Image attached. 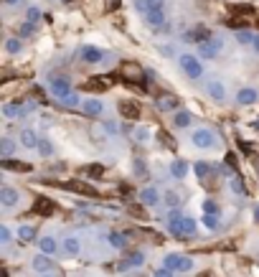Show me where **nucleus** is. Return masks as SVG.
<instances>
[{"label":"nucleus","instance_id":"7c9ffc66","mask_svg":"<svg viewBox=\"0 0 259 277\" xmlns=\"http://www.w3.org/2000/svg\"><path fill=\"white\" fill-rule=\"evenodd\" d=\"M196 176H198V178H201V181H206V178H208V176H211V165H208V163H206V160H198V163H196Z\"/></svg>","mask_w":259,"mask_h":277},{"label":"nucleus","instance_id":"8fccbe9b","mask_svg":"<svg viewBox=\"0 0 259 277\" xmlns=\"http://www.w3.org/2000/svg\"><path fill=\"white\" fill-rule=\"evenodd\" d=\"M104 130H107V133H117V125H115V122H104Z\"/></svg>","mask_w":259,"mask_h":277},{"label":"nucleus","instance_id":"aec40b11","mask_svg":"<svg viewBox=\"0 0 259 277\" xmlns=\"http://www.w3.org/2000/svg\"><path fill=\"white\" fill-rule=\"evenodd\" d=\"M38 142H41V138L36 135V130H31V127L20 130V145H23V147L33 150V147H38Z\"/></svg>","mask_w":259,"mask_h":277},{"label":"nucleus","instance_id":"f03ea898","mask_svg":"<svg viewBox=\"0 0 259 277\" xmlns=\"http://www.w3.org/2000/svg\"><path fill=\"white\" fill-rule=\"evenodd\" d=\"M178 61H181V69L186 71L188 79H201V76H203V64H201L198 56H193V54H183V56H178Z\"/></svg>","mask_w":259,"mask_h":277},{"label":"nucleus","instance_id":"f257e3e1","mask_svg":"<svg viewBox=\"0 0 259 277\" xmlns=\"http://www.w3.org/2000/svg\"><path fill=\"white\" fill-rule=\"evenodd\" d=\"M163 267H168V270H173V272H191V270H193V260H191V257H183V254H178V252H170V254H165Z\"/></svg>","mask_w":259,"mask_h":277},{"label":"nucleus","instance_id":"f704fd0d","mask_svg":"<svg viewBox=\"0 0 259 277\" xmlns=\"http://www.w3.org/2000/svg\"><path fill=\"white\" fill-rule=\"evenodd\" d=\"M18 239L20 242H33L36 239V229L33 226H20L18 229Z\"/></svg>","mask_w":259,"mask_h":277},{"label":"nucleus","instance_id":"b1692460","mask_svg":"<svg viewBox=\"0 0 259 277\" xmlns=\"http://www.w3.org/2000/svg\"><path fill=\"white\" fill-rule=\"evenodd\" d=\"M107 87H110V84H107L102 76H92L89 81H84V84H81V89H84V92H104Z\"/></svg>","mask_w":259,"mask_h":277},{"label":"nucleus","instance_id":"f3484780","mask_svg":"<svg viewBox=\"0 0 259 277\" xmlns=\"http://www.w3.org/2000/svg\"><path fill=\"white\" fill-rule=\"evenodd\" d=\"M81 252V242L76 239V237H66L64 242H61V254L66 257H76Z\"/></svg>","mask_w":259,"mask_h":277},{"label":"nucleus","instance_id":"9d476101","mask_svg":"<svg viewBox=\"0 0 259 277\" xmlns=\"http://www.w3.org/2000/svg\"><path fill=\"white\" fill-rule=\"evenodd\" d=\"M31 267L36 270V272H41V275H46V272H51L54 270V262H51V254H44V252H38L33 260H31Z\"/></svg>","mask_w":259,"mask_h":277},{"label":"nucleus","instance_id":"37998d69","mask_svg":"<svg viewBox=\"0 0 259 277\" xmlns=\"http://www.w3.org/2000/svg\"><path fill=\"white\" fill-rule=\"evenodd\" d=\"M229 10H231V13H242V15H249L254 8H252V5H229Z\"/></svg>","mask_w":259,"mask_h":277},{"label":"nucleus","instance_id":"a18cd8bd","mask_svg":"<svg viewBox=\"0 0 259 277\" xmlns=\"http://www.w3.org/2000/svg\"><path fill=\"white\" fill-rule=\"evenodd\" d=\"M0 242H3V244H10V229H8L5 224L0 226Z\"/></svg>","mask_w":259,"mask_h":277},{"label":"nucleus","instance_id":"5701e85b","mask_svg":"<svg viewBox=\"0 0 259 277\" xmlns=\"http://www.w3.org/2000/svg\"><path fill=\"white\" fill-rule=\"evenodd\" d=\"M188 171H191V168H188L186 160H173V163H170V176H173L176 181H183V178L188 176Z\"/></svg>","mask_w":259,"mask_h":277},{"label":"nucleus","instance_id":"5fc2aeb1","mask_svg":"<svg viewBox=\"0 0 259 277\" xmlns=\"http://www.w3.org/2000/svg\"><path fill=\"white\" fill-rule=\"evenodd\" d=\"M41 277H54V275H49V272H46V275H41Z\"/></svg>","mask_w":259,"mask_h":277},{"label":"nucleus","instance_id":"a211bd4d","mask_svg":"<svg viewBox=\"0 0 259 277\" xmlns=\"http://www.w3.org/2000/svg\"><path fill=\"white\" fill-rule=\"evenodd\" d=\"M135 8L145 15L150 10H163L165 8V0H135Z\"/></svg>","mask_w":259,"mask_h":277},{"label":"nucleus","instance_id":"4be33fe9","mask_svg":"<svg viewBox=\"0 0 259 277\" xmlns=\"http://www.w3.org/2000/svg\"><path fill=\"white\" fill-rule=\"evenodd\" d=\"M191 122H193V115H191V112H186V110H178V112H176V117H173V127H178V130L191 127Z\"/></svg>","mask_w":259,"mask_h":277},{"label":"nucleus","instance_id":"603ef678","mask_svg":"<svg viewBox=\"0 0 259 277\" xmlns=\"http://www.w3.org/2000/svg\"><path fill=\"white\" fill-rule=\"evenodd\" d=\"M5 5H15V3H20V0H3Z\"/></svg>","mask_w":259,"mask_h":277},{"label":"nucleus","instance_id":"4468645a","mask_svg":"<svg viewBox=\"0 0 259 277\" xmlns=\"http://www.w3.org/2000/svg\"><path fill=\"white\" fill-rule=\"evenodd\" d=\"M81 112L89 115V117H102L104 104H102V99H84L81 102Z\"/></svg>","mask_w":259,"mask_h":277},{"label":"nucleus","instance_id":"bb28decb","mask_svg":"<svg viewBox=\"0 0 259 277\" xmlns=\"http://www.w3.org/2000/svg\"><path fill=\"white\" fill-rule=\"evenodd\" d=\"M211 38V31L208 28H203V26H196L193 31L188 33V38L186 41H196V44H203V41H208Z\"/></svg>","mask_w":259,"mask_h":277},{"label":"nucleus","instance_id":"dca6fc26","mask_svg":"<svg viewBox=\"0 0 259 277\" xmlns=\"http://www.w3.org/2000/svg\"><path fill=\"white\" fill-rule=\"evenodd\" d=\"M140 201H142L145 206H158V204H160V191H158L155 186H147V188L140 191Z\"/></svg>","mask_w":259,"mask_h":277},{"label":"nucleus","instance_id":"39448f33","mask_svg":"<svg viewBox=\"0 0 259 277\" xmlns=\"http://www.w3.org/2000/svg\"><path fill=\"white\" fill-rule=\"evenodd\" d=\"M33 110V104H20V102H5L3 104V115L8 117V120H20V117H26V112H31Z\"/></svg>","mask_w":259,"mask_h":277},{"label":"nucleus","instance_id":"7ed1b4c3","mask_svg":"<svg viewBox=\"0 0 259 277\" xmlns=\"http://www.w3.org/2000/svg\"><path fill=\"white\" fill-rule=\"evenodd\" d=\"M191 142H193L196 147H201V150H211V147H216V135L208 127H198L191 135Z\"/></svg>","mask_w":259,"mask_h":277},{"label":"nucleus","instance_id":"4c0bfd02","mask_svg":"<svg viewBox=\"0 0 259 277\" xmlns=\"http://www.w3.org/2000/svg\"><path fill=\"white\" fill-rule=\"evenodd\" d=\"M110 244H112L115 249H122V247L127 244V242H125V234H120V231H112V234H110Z\"/></svg>","mask_w":259,"mask_h":277},{"label":"nucleus","instance_id":"9b49d317","mask_svg":"<svg viewBox=\"0 0 259 277\" xmlns=\"http://www.w3.org/2000/svg\"><path fill=\"white\" fill-rule=\"evenodd\" d=\"M51 92L61 99L66 94H71V81L66 76H51Z\"/></svg>","mask_w":259,"mask_h":277},{"label":"nucleus","instance_id":"de8ad7c7","mask_svg":"<svg viewBox=\"0 0 259 277\" xmlns=\"http://www.w3.org/2000/svg\"><path fill=\"white\" fill-rule=\"evenodd\" d=\"M173 275H176L173 270H168V267H158V270H155V275H153V277H173Z\"/></svg>","mask_w":259,"mask_h":277},{"label":"nucleus","instance_id":"3c124183","mask_svg":"<svg viewBox=\"0 0 259 277\" xmlns=\"http://www.w3.org/2000/svg\"><path fill=\"white\" fill-rule=\"evenodd\" d=\"M252 49H254V51H257V54H259V36H257V38H254V44H252Z\"/></svg>","mask_w":259,"mask_h":277},{"label":"nucleus","instance_id":"c9c22d12","mask_svg":"<svg viewBox=\"0 0 259 277\" xmlns=\"http://www.w3.org/2000/svg\"><path fill=\"white\" fill-rule=\"evenodd\" d=\"M13 150H15V142H13V140H10V138L0 140V155H3V158H10V153H13Z\"/></svg>","mask_w":259,"mask_h":277},{"label":"nucleus","instance_id":"864d4df0","mask_svg":"<svg viewBox=\"0 0 259 277\" xmlns=\"http://www.w3.org/2000/svg\"><path fill=\"white\" fill-rule=\"evenodd\" d=\"M254 221H257V224H259V206L254 208Z\"/></svg>","mask_w":259,"mask_h":277},{"label":"nucleus","instance_id":"20e7f679","mask_svg":"<svg viewBox=\"0 0 259 277\" xmlns=\"http://www.w3.org/2000/svg\"><path fill=\"white\" fill-rule=\"evenodd\" d=\"M117 110H120L122 120H130V122H137L140 120V104L135 99H120Z\"/></svg>","mask_w":259,"mask_h":277},{"label":"nucleus","instance_id":"2f4dec72","mask_svg":"<svg viewBox=\"0 0 259 277\" xmlns=\"http://www.w3.org/2000/svg\"><path fill=\"white\" fill-rule=\"evenodd\" d=\"M36 150L41 153V158H51V155H54V145H51V140H46V138H41V142H38Z\"/></svg>","mask_w":259,"mask_h":277},{"label":"nucleus","instance_id":"473e14b6","mask_svg":"<svg viewBox=\"0 0 259 277\" xmlns=\"http://www.w3.org/2000/svg\"><path fill=\"white\" fill-rule=\"evenodd\" d=\"M23 44L20 38H5V54H20Z\"/></svg>","mask_w":259,"mask_h":277},{"label":"nucleus","instance_id":"09e8293b","mask_svg":"<svg viewBox=\"0 0 259 277\" xmlns=\"http://www.w3.org/2000/svg\"><path fill=\"white\" fill-rule=\"evenodd\" d=\"M28 33H33V23H23L20 26V36H28Z\"/></svg>","mask_w":259,"mask_h":277},{"label":"nucleus","instance_id":"f8f14e48","mask_svg":"<svg viewBox=\"0 0 259 277\" xmlns=\"http://www.w3.org/2000/svg\"><path fill=\"white\" fill-rule=\"evenodd\" d=\"M18 201H20V194L15 188H10V186L0 188V204H3V208H13Z\"/></svg>","mask_w":259,"mask_h":277},{"label":"nucleus","instance_id":"e433bc0d","mask_svg":"<svg viewBox=\"0 0 259 277\" xmlns=\"http://www.w3.org/2000/svg\"><path fill=\"white\" fill-rule=\"evenodd\" d=\"M254 38H257V36H254V33H249V31H239V33H236V41H239L242 46H252V44H254Z\"/></svg>","mask_w":259,"mask_h":277},{"label":"nucleus","instance_id":"c756f323","mask_svg":"<svg viewBox=\"0 0 259 277\" xmlns=\"http://www.w3.org/2000/svg\"><path fill=\"white\" fill-rule=\"evenodd\" d=\"M33 211H36V214H51V211H54V204H51L49 199H36Z\"/></svg>","mask_w":259,"mask_h":277},{"label":"nucleus","instance_id":"72a5a7b5","mask_svg":"<svg viewBox=\"0 0 259 277\" xmlns=\"http://www.w3.org/2000/svg\"><path fill=\"white\" fill-rule=\"evenodd\" d=\"M203 226L208 231H216L219 229V214H203Z\"/></svg>","mask_w":259,"mask_h":277},{"label":"nucleus","instance_id":"58836bf2","mask_svg":"<svg viewBox=\"0 0 259 277\" xmlns=\"http://www.w3.org/2000/svg\"><path fill=\"white\" fill-rule=\"evenodd\" d=\"M163 201H165L170 208H176L178 204H181V196H178L176 191H165V194H163Z\"/></svg>","mask_w":259,"mask_h":277},{"label":"nucleus","instance_id":"cd10ccee","mask_svg":"<svg viewBox=\"0 0 259 277\" xmlns=\"http://www.w3.org/2000/svg\"><path fill=\"white\" fill-rule=\"evenodd\" d=\"M69 188L76 191V194H84V196H97V188L89 186V183H84V181H74V183H69Z\"/></svg>","mask_w":259,"mask_h":277},{"label":"nucleus","instance_id":"6e6d98bb","mask_svg":"<svg viewBox=\"0 0 259 277\" xmlns=\"http://www.w3.org/2000/svg\"><path fill=\"white\" fill-rule=\"evenodd\" d=\"M66 3H71V0H66Z\"/></svg>","mask_w":259,"mask_h":277},{"label":"nucleus","instance_id":"423d86ee","mask_svg":"<svg viewBox=\"0 0 259 277\" xmlns=\"http://www.w3.org/2000/svg\"><path fill=\"white\" fill-rule=\"evenodd\" d=\"M219 54H221V41L208 38V41L198 44V56H201V59H216Z\"/></svg>","mask_w":259,"mask_h":277},{"label":"nucleus","instance_id":"c85d7f7f","mask_svg":"<svg viewBox=\"0 0 259 277\" xmlns=\"http://www.w3.org/2000/svg\"><path fill=\"white\" fill-rule=\"evenodd\" d=\"M79 173H81V176H92V178H97V176L104 173V165H102V163H92V165H84Z\"/></svg>","mask_w":259,"mask_h":277},{"label":"nucleus","instance_id":"ea45409f","mask_svg":"<svg viewBox=\"0 0 259 277\" xmlns=\"http://www.w3.org/2000/svg\"><path fill=\"white\" fill-rule=\"evenodd\" d=\"M229 186H231V191H234L236 196H244V194H247V188H244L242 178H231V181H229Z\"/></svg>","mask_w":259,"mask_h":277},{"label":"nucleus","instance_id":"412c9836","mask_svg":"<svg viewBox=\"0 0 259 277\" xmlns=\"http://www.w3.org/2000/svg\"><path fill=\"white\" fill-rule=\"evenodd\" d=\"M145 23L153 28H163L165 26V10H150L145 13Z\"/></svg>","mask_w":259,"mask_h":277},{"label":"nucleus","instance_id":"49530a36","mask_svg":"<svg viewBox=\"0 0 259 277\" xmlns=\"http://www.w3.org/2000/svg\"><path fill=\"white\" fill-rule=\"evenodd\" d=\"M203 214H219V206L213 201H203Z\"/></svg>","mask_w":259,"mask_h":277},{"label":"nucleus","instance_id":"79ce46f5","mask_svg":"<svg viewBox=\"0 0 259 277\" xmlns=\"http://www.w3.org/2000/svg\"><path fill=\"white\" fill-rule=\"evenodd\" d=\"M158 140H160V145H165V147H170V150H173V147H176V140L170 138V135H168V133H163V130H160V133H158Z\"/></svg>","mask_w":259,"mask_h":277},{"label":"nucleus","instance_id":"ddd939ff","mask_svg":"<svg viewBox=\"0 0 259 277\" xmlns=\"http://www.w3.org/2000/svg\"><path fill=\"white\" fill-rule=\"evenodd\" d=\"M79 56H81V61H87V64H99V61L104 59V54H102L97 46H81V49H79Z\"/></svg>","mask_w":259,"mask_h":277},{"label":"nucleus","instance_id":"a878e982","mask_svg":"<svg viewBox=\"0 0 259 277\" xmlns=\"http://www.w3.org/2000/svg\"><path fill=\"white\" fill-rule=\"evenodd\" d=\"M0 163H3V168H5V171H18V173H20V171H23V173H28V171H31V165H28V163H20V160H13V158H3Z\"/></svg>","mask_w":259,"mask_h":277},{"label":"nucleus","instance_id":"6e6552de","mask_svg":"<svg viewBox=\"0 0 259 277\" xmlns=\"http://www.w3.org/2000/svg\"><path fill=\"white\" fill-rule=\"evenodd\" d=\"M158 110H160V112H178V110H181V99H178L176 94L165 92V94L158 97Z\"/></svg>","mask_w":259,"mask_h":277},{"label":"nucleus","instance_id":"a19ab883","mask_svg":"<svg viewBox=\"0 0 259 277\" xmlns=\"http://www.w3.org/2000/svg\"><path fill=\"white\" fill-rule=\"evenodd\" d=\"M26 20H28V23H38V20H41V10H38V8H28V10H26Z\"/></svg>","mask_w":259,"mask_h":277},{"label":"nucleus","instance_id":"2eb2a0df","mask_svg":"<svg viewBox=\"0 0 259 277\" xmlns=\"http://www.w3.org/2000/svg\"><path fill=\"white\" fill-rule=\"evenodd\" d=\"M142 265H145V254H142V252H130L127 257L120 262V270L127 272V270H132V267H142Z\"/></svg>","mask_w":259,"mask_h":277},{"label":"nucleus","instance_id":"0eeeda50","mask_svg":"<svg viewBox=\"0 0 259 277\" xmlns=\"http://www.w3.org/2000/svg\"><path fill=\"white\" fill-rule=\"evenodd\" d=\"M120 71H122V79H127V81H142V79H145V71H142V67H140V64H135V61H122Z\"/></svg>","mask_w":259,"mask_h":277},{"label":"nucleus","instance_id":"1a4fd4ad","mask_svg":"<svg viewBox=\"0 0 259 277\" xmlns=\"http://www.w3.org/2000/svg\"><path fill=\"white\" fill-rule=\"evenodd\" d=\"M206 92L211 94L213 102H224V99H226V87H224V81H219V79H208V81H206Z\"/></svg>","mask_w":259,"mask_h":277},{"label":"nucleus","instance_id":"6ab92c4d","mask_svg":"<svg viewBox=\"0 0 259 277\" xmlns=\"http://www.w3.org/2000/svg\"><path fill=\"white\" fill-rule=\"evenodd\" d=\"M259 99V92L257 89H252V87H244V89H239V94H236V102L244 107V104H254Z\"/></svg>","mask_w":259,"mask_h":277},{"label":"nucleus","instance_id":"c03bdc74","mask_svg":"<svg viewBox=\"0 0 259 277\" xmlns=\"http://www.w3.org/2000/svg\"><path fill=\"white\" fill-rule=\"evenodd\" d=\"M61 102H64L66 107H76V104H79V97H76V94L71 92V94H66V97H61Z\"/></svg>","mask_w":259,"mask_h":277},{"label":"nucleus","instance_id":"393cba45","mask_svg":"<svg viewBox=\"0 0 259 277\" xmlns=\"http://www.w3.org/2000/svg\"><path fill=\"white\" fill-rule=\"evenodd\" d=\"M36 244H38V252H44V254H54V252H59V244H56L54 237H41Z\"/></svg>","mask_w":259,"mask_h":277}]
</instances>
